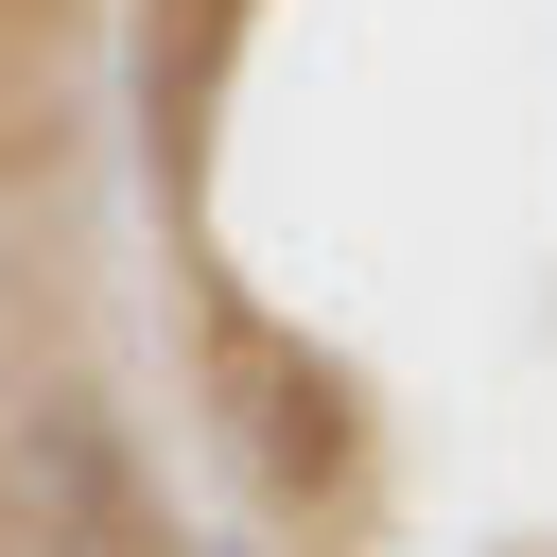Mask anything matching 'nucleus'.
Instances as JSON below:
<instances>
[{
	"mask_svg": "<svg viewBox=\"0 0 557 557\" xmlns=\"http://www.w3.org/2000/svg\"><path fill=\"white\" fill-rule=\"evenodd\" d=\"M0 487H17V540H52V557H157V505L87 383H35V418H0Z\"/></svg>",
	"mask_w": 557,
	"mask_h": 557,
	"instance_id": "2",
	"label": "nucleus"
},
{
	"mask_svg": "<svg viewBox=\"0 0 557 557\" xmlns=\"http://www.w3.org/2000/svg\"><path fill=\"white\" fill-rule=\"evenodd\" d=\"M261 0H157L139 17V139H157V191L209 174V122H226V52H244Z\"/></svg>",
	"mask_w": 557,
	"mask_h": 557,
	"instance_id": "3",
	"label": "nucleus"
},
{
	"mask_svg": "<svg viewBox=\"0 0 557 557\" xmlns=\"http://www.w3.org/2000/svg\"><path fill=\"white\" fill-rule=\"evenodd\" d=\"M209 418H226V453H244V487H261L278 522H331V505L366 487V383H348L313 331L244 313V296H209Z\"/></svg>",
	"mask_w": 557,
	"mask_h": 557,
	"instance_id": "1",
	"label": "nucleus"
},
{
	"mask_svg": "<svg viewBox=\"0 0 557 557\" xmlns=\"http://www.w3.org/2000/svg\"><path fill=\"white\" fill-rule=\"evenodd\" d=\"M0 278H17V244H0Z\"/></svg>",
	"mask_w": 557,
	"mask_h": 557,
	"instance_id": "4",
	"label": "nucleus"
}]
</instances>
